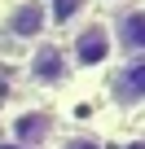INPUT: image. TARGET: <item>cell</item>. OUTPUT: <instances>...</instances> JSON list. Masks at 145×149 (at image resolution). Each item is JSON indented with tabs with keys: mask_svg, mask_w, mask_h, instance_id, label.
<instances>
[{
	"mask_svg": "<svg viewBox=\"0 0 145 149\" xmlns=\"http://www.w3.org/2000/svg\"><path fill=\"white\" fill-rule=\"evenodd\" d=\"M57 149H101V140H97V136H88V132H75V136H66Z\"/></svg>",
	"mask_w": 145,
	"mask_h": 149,
	"instance_id": "cell-8",
	"label": "cell"
},
{
	"mask_svg": "<svg viewBox=\"0 0 145 149\" xmlns=\"http://www.w3.org/2000/svg\"><path fill=\"white\" fill-rule=\"evenodd\" d=\"M123 149H145V136H141V140H127Z\"/></svg>",
	"mask_w": 145,
	"mask_h": 149,
	"instance_id": "cell-10",
	"label": "cell"
},
{
	"mask_svg": "<svg viewBox=\"0 0 145 149\" xmlns=\"http://www.w3.org/2000/svg\"><path fill=\"white\" fill-rule=\"evenodd\" d=\"M0 149H22V145H13V140H5V145H0Z\"/></svg>",
	"mask_w": 145,
	"mask_h": 149,
	"instance_id": "cell-11",
	"label": "cell"
},
{
	"mask_svg": "<svg viewBox=\"0 0 145 149\" xmlns=\"http://www.w3.org/2000/svg\"><path fill=\"white\" fill-rule=\"evenodd\" d=\"M27 79L35 84V88H62L70 74V57H66V44H57V40H40V44H31L27 48Z\"/></svg>",
	"mask_w": 145,
	"mask_h": 149,
	"instance_id": "cell-3",
	"label": "cell"
},
{
	"mask_svg": "<svg viewBox=\"0 0 145 149\" xmlns=\"http://www.w3.org/2000/svg\"><path fill=\"white\" fill-rule=\"evenodd\" d=\"M114 92L132 105H145V53L141 57H127L119 70H114Z\"/></svg>",
	"mask_w": 145,
	"mask_h": 149,
	"instance_id": "cell-6",
	"label": "cell"
},
{
	"mask_svg": "<svg viewBox=\"0 0 145 149\" xmlns=\"http://www.w3.org/2000/svg\"><path fill=\"white\" fill-rule=\"evenodd\" d=\"M92 5H106V9H127L132 0H92Z\"/></svg>",
	"mask_w": 145,
	"mask_h": 149,
	"instance_id": "cell-9",
	"label": "cell"
},
{
	"mask_svg": "<svg viewBox=\"0 0 145 149\" xmlns=\"http://www.w3.org/2000/svg\"><path fill=\"white\" fill-rule=\"evenodd\" d=\"M66 57H70V70H106L114 57H119V44H114V26L106 13H88L70 26V40H66Z\"/></svg>",
	"mask_w": 145,
	"mask_h": 149,
	"instance_id": "cell-1",
	"label": "cell"
},
{
	"mask_svg": "<svg viewBox=\"0 0 145 149\" xmlns=\"http://www.w3.org/2000/svg\"><path fill=\"white\" fill-rule=\"evenodd\" d=\"M92 0H48V22L53 26H75L79 18H88Z\"/></svg>",
	"mask_w": 145,
	"mask_h": 149,
	"instance_id": "cell-7",
	"label": "cell"
},
{
	"mask_svg": "<svg viewBox=\"0 0 145 149\" xmlns=\"http://www.w3.org/2000/svg\"><path fill=\"white\" fill-rule=\"evenodd\" d=\"M53 132H57V118H53L44 105H22V110L9 114V136H13V145H22V149H44V145L53 140Z\"/></svg>",
	"mask_w": 145,
	"mask_h": 149,
	"instance_id": "cell-4",
	"label": "cell"
},
{
	"mask_svg": "<svg viewBox=\"0 0 145 149\" xmlns=\"http://www.w3.org/2000/svg\"><path fill=\"white\" fill-rule=\"evenodd\" d=\"M0 31H5V40L13 44H40L48 40L53 22H48V0H9L5 18H0Z\"/></svg>",
	"mask_w": 145,
	"mask_h": 149,
	"instance_id": "cell-2",
	"label": "cell"
},
{
	"mask_svg": "<svg viewBox=\"0 0 145 149\" xmlns=\"http://www.w3.org/2000/svg\"><path fill=\"white\" fill-rule=\"evenodd\" d=\"M110 26H114L119 53H127V57H141L145 53V9L141 5H127L119 18H110Z\"/></svg>",
	"mask_w": 145,
	"mask_h": 149,
	"instance_id": "cell-5",
	"label": "cell"
}]
</instances>
